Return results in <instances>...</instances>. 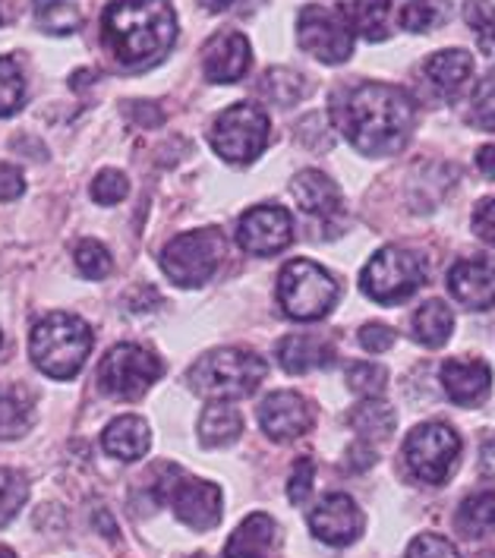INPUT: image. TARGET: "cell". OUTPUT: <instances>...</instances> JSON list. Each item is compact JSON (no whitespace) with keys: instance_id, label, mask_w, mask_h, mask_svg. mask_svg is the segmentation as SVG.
I'll list each match as a JSON object with an SVG mask.
<instances>
[{"instance_id":"obj_30","label":"cell","mask_w":495,"mask_h":558,"mask_svg":"<svg viewBox=\"0 0 495 558\" xmlns=\"http://www.w3.org/2000/svg\"><path fill=\"white\" fill-rule=\"evenodd\" d=\"M458 527L464 530L467 536H486L495 533V493H473L461 501L458 508Z\"/></svg>"},{"instance_id":"obj_36","label":"cell","mask_w":495,"mask_h":558,"mask_svg":"<svg viewBox=\"0 0 495 558\" xmlns=\"http://www.w3.org/2000/svg\"><path fill=\"white\" fill-rule=\"evenodd\" d=\"M26 98V83L16 66V60L0 58V118H10L23 108Z\"/></svg>"},{"instance_id":"obj_11","label":"cell","mask_w":495,"mask_h":558,"mask_svg":"<svg viewBox=\"0 0 495 558\" xmlns=\"http://www.w3.org/2000/svg\"><path fill=\"white\" fill-rule=\"evenodd\" d=\"M161 360L140 344H114L98 366V385L108 398L136 401L161 379Z\"/></svg>"},{"instance_id":"obj_34","label":"cell","mask_w":495,"mask_h":558,"mask_svg":"<svg viewBox=\"0 0 495 558\" xmlns=\"http://www.w3.org/2000/svg\"><path fill=\"white\" fill-rule=\"evenodd\" d=\"M73 259H76V268L83 271V278H88V281H101V278H108V275L114 271V259H111L108 246L98 243V240H83V243H76Z\"/></svg>"},{"instance_id":"obj_12","label":"cell","mask_w":495,"mask_h":558,"mask_svg":"<svg viewBox=\"0 0 495 558\" xmlns=\"http://www.w3.org/2000/svg\"><path fill=\"white\" fill-rule=\"evenodd\" d=\"M461 458V439L445 423H423L405 441V461L416 480L442 486Z\"/></svg>"},{"instance_id":"obj_5","label":"cell","mask_w":495,"mask_h":558,"mask_svg":"<svg viewBox=\"0 0 495 558\" xmlns=\"http://www.w3.org/2000/svg\"><path fill=\"white\" fill-rule=\"evenodd\" d=\"M278 303L297 323H316L338 303V281L313 259H293L278 275Z\"/></svg>"},{"instance_id":"obj_29","label":"cell","mask_w":495,"mask_h":558,"mask_svg":"<svg viewBox=\"0 0 495 558\" xmlns=\"http://www.w3.org/2000/svg\"><path fill=\"white\" fill-rule=\"evenodd\" d=\"M348 10L353 32H360L366 41H385L388 38L391 0H353Z\"/></svg>"},{"instance_id":"obj_13","label":"cell","mask_w":495,"mask_h":558,"mask_svg":"<svg viewBox=\"0 0 495 558\" xmlns=\"http://www.w3.org/2000/svg\"><path fill=\"white\" fill-rule=\"evenodd\" d=\"M293 240V218L281 206H253L237 221V243L250 256H275Z\"/></svg>"},{"instance_id":"obj_31","label":"cell","mask_w":495,"mask_h":558,"mask_svg":"<svg viewBox=\"0 0 495 558\" xmlns=\"http://www.w3.org/2000/svg\"><path fill=\"white\" fill-rule=\"evenodd\" d=\"M451 16V0H408L401 10V29L433 32L445 26Z\"/></svg>"},{"instance_id":"obj_21","label":"cell","mask_w":495,"mask_h":558,"mask_svg":"<svg viewBox=\"0 0 495 558\" xmlns=\"http://www.w3.org/2000/svg\"><path fill=\"white\" fill-rule=\"evenodd\" d=\"M278 543V524L271 514L253 511L250 518L240 521L231 539L225 543V558H268Z\"/></svg>"},{"instance_id":"obj_40","label":"cell","mask_w":495,"mask_h":558,"mask_svg":"<svg viewBox=\"0 0 495 558\" xmlns=\"http://www.w3.org/2000/svg\"><path fill=\"white\" fill-rule=\"evenodd\" d=\"M405 558H461V553L451 539H445L438 533H423L410 543Z\"/></svg>"},{"instance_id":"obj_4","label":"cell","mask_w":495,"mask_h":558,"mask_svg":"<svg viewBox=\"0 0 495 558\" xmlns=\"http://www.w3.org/2000/svg\"><path fill=\"white\" fill-rule=\"evenodd\" d=\"M265 376H268V363L256 351L218 348L203 353L190 366L186 383L208 401H240L250 398L263 385Z\"/></svg>"},{"instance_id":"obj_10","label":"cell","mask_w":495,"mask_h":558,"mask_svg":"<svg viewBox=\"0 0 495 558\" xmlns=\"http://www.w3.org/2000/svg\"><path fill=\"white\" fill-rule=\"evenodd\" d=\"M297 41L322 63H345L353 54V23L348 7H303L297 16Z\"/></svg>"},{"instance_id":"obj_22","label":"cell","mask_w":495,"mask_h":558,"mask_svg":"<svg viewBox=\"0 0 495 558\" xmlns=\"http://www.w3.org/2000/svg\"><path fill=\"white\" fill-rule=\"evenodd\" d=\"M278 363L291 376H303L310 369H328L335 363V348L322 335H288L278 344Z\"/></svg>"},{"instance_id":"obj_18","label":"cell","mask_w":495,"mask_h":558,"mask_svg":"<svg viewBox=\"0 0 495 558\" xmlns=\"http://www.w3.org/2000/svg\"><path fill=\"white\" fill-rule=\"evenodd\" d=\"M442 388L451 404L458 408H476L490 398L493 388V369L486 360H448L442 363Z\"/></svg>"},{"instance_id":"obj_51","label":"cell","mask_w":495,"mask_h":558,"mask_svg":"<svg viewBox=\"0 0 495 558\" xmlns=\"http://www.w3.org/2000/svg\"><path fill=\"white\" fill-rule=\"evenodd\" d=\"M186 558H208L205 553H196V556H186Z\"/></svg>"},{"instance_id":"obj_50","label":"cell","mask_w":495,"mask_h":558,"mask_svg":"<svg viewBox=\"0 0 495 558\" xmlns=\"http://www.w3.org/2000/svg\"><path fill=\"white\" fill-rule=\"evenodd\" d=\"M0 558H16V553L10 546H0Z\"/></svg>"},{"instance_id":"obj_49","label":"cell","mask_w":495,"mask_h":558,"mask_svg":"<svg viewBox=\"0 0 495 558\" xmlns=\"http://www.w3.org/2000/svg\"><path fill=\"white\" fill-rule=\"evenodd\" d=\"M95 521H98V527H101V530H111V536H114V539H117L114 521H111V518H105V511H98V514H95Z\"/></svg>"},{"instance_id":"obj_33","label":"cell","mask_w":495,"mask_h":558,"mask_svg":"<svg viewBox=\"0 0 495 558\" xmlns=\"http://www.w3.org/2000/svg\"><path fill=\"white\" fill-rule=\"evenodd\" d=\"M467 23L476 32V45L483 54L495 58V0H467Z\"/></svg>"},{"instance_id":"obj_25","label":"cell","mask_w":495,"mask_h":558,"mask_svg":"<svg viewBox=\"0 0 495 558\" xmlns=\"http://www.w3.org/2000/svg\"><path fill=\"white\" fill-rule=\"evenodd\" d=\"M32 429V395L23 385L0 383V441L23 439Z\"/></svg>"},{"instance_id":"obj_19","label":"cell","mask_w":495,"mask_h":558,"mask_svg":"<svg viewBox=\"0 0 495 558\" xmlns=\"http://www.w3.org/2000/svg\"><path fill=\"white\" fill-rule=\"evenodd\" d=\"M101 448L123 464H133L140 458H146L148 448H152V429L143 416H133V413H123L111 420L101 433Z\"/></svg>"},{"instance_id":"obj_8","label":"cell","mask_w":495,"mask_h":558,"mask_svg":"<svg viewBox=\"0 0 495 558\" xmlns=\"http://www.w3.org/2000/svg\"><path fill=\"white\" fill-rule=\"evenodd\" d=\"M228 253V240L218 228H203L190 234L174 236L161 250V271L177 288H200L205 284Z\"/></svg>"},{"instance_id":"obj_27","label":"cell","mask_w":495,"mask_h":558,"mask_svg":"<svg viewBox=\"0 0 495 558\" xmlns=\"http://www.w3.org/2000/svg\"><path fill=\"white\" fill-rule=\"evenodd\" d=\"M451 331H455V316H451V310L442 300H426L416 310V316H413V335H416V341L423 348H433L436 351L442 344H448Z\"/></svg>"},{"instance_id":"obj_47","label":"cell","mask_w":495,"mask_h":558,"mask_svg":"<svg viewBox=\"0 0 495 558\" xmlns=\"http://www.w3.org/2000/svg\"><path fill=\"white\" fill-rule=\"evenodd\" d=\"M205 10H212V13H221V10H228L233 0H200Z\"/></svg>"},{"instance_id":"obj_35","label":"cell","mask_w":495,"mask_h":558,"mask_svg":"<svg viewBox=\"0 0 495 558\" xmlns=\"http://www.w3.org/2000/svg\"><path fill=\"white\" fill-rule=\"evenodd\" d=\"M345 383L350 391H357L360 398H379L382 388L388 383V373L379 363H370V360H357L350 363L348 373H345Z\"/></svg>"},{"instance_id":"obj_15","label":"cell","mask_w":495,"mask_h":558,"mask_svg":"<svg viewBox=\"0 0 495 558\" xmlns=\"http://www.w3.org/2000/svg\"><path fill=\"white\" fill-rule=\"evenodd\" d=\"M310 530L325 546H350L363 533V511L345 493H331L310 511Z\"/></svg>"},{"instance_id":"obj_24","label":"cell","mask_w":495,"mask_h":558,"mask_svg":"<svg viewBox=\"0 0 495 558\" xmlns=\"http://www.w3.org/2000/svg\"><path fill=\"white\" fill-rule=\"evenodd\" d=\"M243 433V416L231 401H212L200 416V441L205 448H225L233 445Z\"/></svg>"},{"instance_id":"obj_43","label":"cell","mask_w":495,"mask_h":558,"mask_svg":"<svg viewBox=\"0 0 495 558\" xmlns=\"http://www.w3.org/2000/svg\"><path fill=\"white\" fill-rule=\"evenodd\" d=\"M26 193V177L16 165L0 161V203H13Z\"/></svg>"},{"instance_id":"obj_14","label":"cell","mask_w":495,"mask_h":558,"mask_svg":"<svg viewBox=\"0 0 495 558\" xmlns=\"http://www.w3.org/2000/svg\"><path fill=\"white\" fill-rule=\"evenodd\" d=\"M313 423H316L313 404L297 391H271L259 404V426L268 439H300L313 429Z\"/></svg>"},{"instance_id":"obj_26","label":"cell","mask_w":495,"mask_h":558,"mask_svg":"<svg viewBox=\"0 0 495 558\" xmlns=\"http://www.w3.org/2000/svg\"><path fill=\"white\" fill-rule=\"evenodd\" d=\"M348 426L360 439H388L398 426V413L382 398H363L353 411L348 413Z\"/></svg>"},{"instance_id":"obj_42","label":"cell","mask_w":495,"mask_h":558,"mask_svg":"<svg viewBox=\"0 0 495 558\" xmlns=\"http://www.w3.org/2000/svg\"><path fill=\"white\" fill-rule=\"evenodd\" d=\"M360 344H363V351L370 353L391 351V348H395V331L382 323L363 325V328H360Z\"/></svg>"},{"instance_id":"obj_23","label":"cell","mask_w":495,"mask_h":558,"mask_svg":"<svg viewBox=\"0 0 495 558\" xmlns=\"http://www.w3.org/2000/svg\"><path fill=\"white\" fill-rule=\"evenodd\" d=\"M423 76L430 80V86L436 88L442 98H455L464 88L467 80L473 76V58L461 48L438 51L423 63Z\"/></svg>"},{"instance_id":"obj_32","label":"cell","mask_w":495,"mask_h":558,"mask_svg":"<svg viewBox=\"0 0 495 558\" xmlns=\"http://www.w3.org/2000/svg\"><path fill=\"white\" fill-rule=\"evenodd\" d=\"M29 499V480L13 468H0V530L7 527Z\"/></svg>"},{"instance_id":"obj_37","label":"cell","mask_w":495,"mask_h":558,"mask_svg":"<svg viewBox=\"0 0 495 558\" xmlns=\"http://www.w3.org/2000/svg\"><path fill=\"white\" fill-rule=\"evenodd\" d=\"M263 92L275 105H293L303 95V76L293 70H268L263 76Z\"/></svg>"},{"instance_id":"obj_6","label":"cell","mask_w":495,"mask_h":558,"mask_svg":"<svg viewBox=\"0 0 495 558\" xmlns=\"http://www.w3.org/2000/svg\"><path fill=\"white\" fill-rule=\"evenodd\" d=\"M426 281V259L408 246H382L360 275V288L382 306L405 303Z\"/></svg>"},{"instance_id":"obj_16","label":"cell","mask_w":495,"mask_h":558,"mask_svg":"<svg viewBox=\"0 0 495 558\" xmlns=\"http://www.w3.org/2000/svg\"><path fill=\"white\" fill-rule=\"evenodd\" d=\"M451 296L467 306V310H493L495 306V259L493 256H473V259H461L448 268L445 278Z\"/></svg>"},{"instance_id":"obj_7","label":"cell","mask_w":495,"mask_h":558,"mask_svg":"<svg viewBox=\"0 0 495 558\" xmlns=\"http://www.w3.org/2000/svg\"><path fill=\"white\" fill-rule=\"evenodd\" d=\"M158 505H171L174 514L193 530H212L221 524V489L208 480H196L174 464H165L155 483Z\"/></svg>"},{"instance_id":"obj_1","label":"cell","mask_w":495,"mask_h":558,"mask_svg":"<svg viewBox=\"0 0 495 558\" xmlns=\"http://www.w3.org/2000/svg\"><path fill=\"white\" fill-rule=\"evenodd\" d=\"M331 120L357 151L385 158L408 146L416 123V105L405 88L357 83L331 98Z\"/></svg>"},{"instance_id":"obj_28","label":"cell","mask_w":495,"mask_h":558,"mask_svg":"<svg viewBox=\"0 0 495 558\" xmlns=\"http://www.w3.org/2000/svg\"><path fill=\"white\" fill-rule=\"evenodd\" d=\"M32 13L38 29L48 35H73L83 26V13L70 0H32Z\"/></svg>"},{"instance_id":"obj_3","label":"cell","mask_w":495,"mask_h":558,"mask_svg":"<svg viewBox=\"0 0 495 558\" xmlns=\"http://www.w3.org/2000/svg\"><path fill=\"white\" fill-rule=\"evenodd\" d=\"M92 344V325L73 313H51L41 323H35L29 335L32 363L58 383L76 379L83 373Z\"/></svg>"},{"instance_id":"obj_17","label":"cell","mask_w":495,"mask_h":558,"mask_svg":"<svg viewBox=\"0 0 495 558\" xmlns=\"http://www.w3.org/2000/svg\"><path fill=\"white\" fill-rule=\"evenodd\" d=\"M250 41L243 32H218L203 51V70L208 76V83H218V86H228L246 76L250 70Z\"/></svg>"},{"instance_id":"obj_45","label":"cell","mask_w":495,"mask_h":558,"mask_svg":"<svg viewBox=\"0 0 495 558\" xmlns=\"http://www.w3.org/2000/svg\"><path fill=\"white\" fill-rule=\"evenodd\" d=\"M476 168L490 180H495V146H483L476 151Z\"/></svg>"},{"instance_id":"obj_20","label":"cell","mask_w":495,"mask_h":558,"mask_svg":"<svg viewBox=\"0 0 495 558\" xmlns=\"http://www.w3.org/2000/svg\"><path fill=\"white\" fill-rule=\"evenodd\" d=\"M291 193L297 206L313 218L331 221L341 215V190L331 177H325L322 171H300L293 177Z\"/></svg>"},{"instance_id":"obj_48","label":"cell","mask_w":495,"mask_h":558,"mask_svg":"<svg viewBox=\"0 0 495 558\" xmlns=\"http://www.w3.org/2000/svg\"><path fill=\"white\" fill-rule=\"evenodd\" d=\"M13 20V0H0V26Z\"/></svg>"},{"instance_id":"obj_39","label":"cell","mask_w":495,"mask_h":558,"mask_svg":"<svg viewBox=\"0 0 495 558\" xmlns=\"http://www.w3.org/2000/svg\"><path fill=\"white\" fill-rule=\"evenodd\" d=\"M126 193H130V183H126V177L120 174V171H114V168L101 171V174L92 180V199H95L98 206H117V203L126 199Z\"/></svg>"},{"instance_id":"obj_38","label":"cell","mask_w":495,"mask_h":558,"mask_svg":"<svg viewBox=\"0 0 495 558\" xmlns=\"http://www.w3.org/2000/svg\"><path fill=\"white\" fill-rule=\"evenodd\" d=\"M470 120L473 126L480 130H495V70H490L476 88H473V98H470Z\"/></svg>"},{"instance_id":"obj_46","label":"cell","mask_w":495,"mask_h":558,"mask_svg":"<svg viewBox=\"0 0 495 558\" xmlns=\"http://www.w3.org/2000/svg\"><path fill=\"white\" fill-rule=\"evenodd\" d=\"M480 468L486 476H493L495 480V436L493 439L483 441V451H480Z\"/></svg>"},{"instance_id":"obj_2","label":"cell","mask_w":495,"mask_h":558,"mask_svg":"<svg viewBox=\"0 0 495 558\" xmlns=\"http://www.w3.org/2000/svg\"><path fill=\"white\" fill-rule=\"evenodd\" d=\"M177 38L168 0H108L101 10V41L126 70H146L171 51Z\"/></svg>"},{"instance_id":"obj_9","label":"cell","mask_w":495,"mask_h":558,"mask_svg":"<svg viewBox=\"0 0 495 558\" xmlns=\"http://www.w3.org/2000/svg\"><path fill=\"white\" fill-rule=\"evenodd\" d=\"M268 133H271V123L263 108L240 101L215 118L208 140L228 165H250L268 146Z\"/></svg>"},{"instance_id":"obj_41","label":"cell","mask_w":495,"mask_h":558,"mask_svg":"<svg viewBox=\"0 0 495 558\" xmlns=\"http://www.w3.org/2000/svg\"><path fill=\"white\" fill-rule=\"evenodd\" d=\"M313 480H316V464L310 458H300L293 464L291 480H288V499H291V505H303V501L310 499Z\"/></svg>"},{"instance_id":"obj_44","label":"cell","mask_w":495,"mask_h":558,"mask_svg":"<svg viewBox=\"0 0 495 558\" xmlns=\"http://www.w3.org/2000/svg\"><path fill=\"white\" fill-rule=\"evenodd\" d=\"M473 234L480 236L483 243L495 246V196L483 199L480 206L473 208Z\"/></svg>"}]
</instances>
